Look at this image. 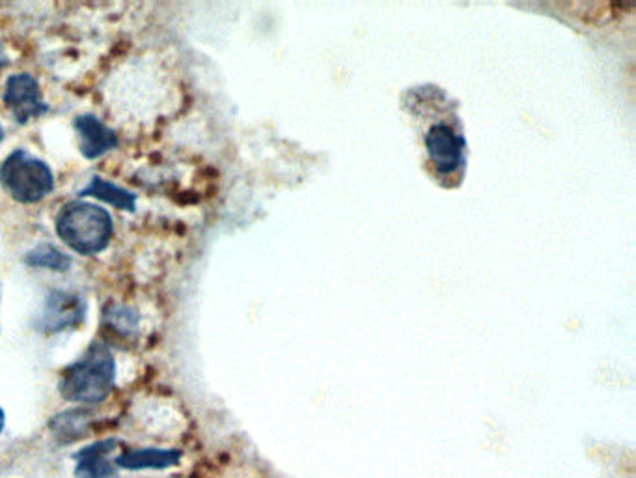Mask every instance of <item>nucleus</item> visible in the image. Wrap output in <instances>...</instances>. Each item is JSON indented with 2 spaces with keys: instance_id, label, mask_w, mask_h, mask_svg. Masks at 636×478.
<instances>
[{
  "instance_id": "nucleus-10",
  "label": "nucleus",
  "mask_w": 636,
  "mask_h": 478,
  "mask_svg": "<svg viewBox=\"0 0 636 478\" xmlns=\"http://www.w3.org/2000/svg\"><path fill=\"white\" fill-rule=\"evenodd\" d=\"M81 197H94L101 202H107L118 210L135 211L137 208V195L127 191L124 187L116 183L107 182L99 176H94L83 191L79 193Z\"/></svg>"
},
{
  "instance_id": "nucleus-4",
  "label": "nucleus",
  "mask_w": 636,
  "mask_h": 478,
  "mask_svg": "<svg viewBox=\"0 0 636 478\" xmlns=\"http://www.w3.org/2000/svg\"><path fill=\"white\" fill-rule=\"evenodd\" d=\"M2 101L10 109L15 122L21 126L30 122L32 118H40L49 109L43 103L38 81L28 73H17L6 81Z\"/></svg>"
},
{
  "instance_id": "nucleus-3",
  "label": "nucleus",
  "mask_w": 636,
  "mask_h": 478,
  "mask_svg": "<svg viewBox=\"0 0 636 478\" xmlns=\"http://www.w3.org/2000/svg\"><path fill=\"white\" fill-rule=\"evenodd\" d=\"M0 185L15 202L36 204L53 193L55 174L40 157L15 150L0 167Z\"/></svg>"
},
{
  "instance_id": "nucleus-2",
  "label": "nucleus",
  "mask_w": 636,
  "mask_h": 478,
  "mask_svg": "<svg viewBox=\"0 0 636 478\" xmlns=\"http://www.w3.org/2000/svg\"><path fill=\"white\" fill-rule=\"evenodd\" d=\"M111 213L90 202H70L56 217V234L75 253L92 256L111 243Z\"/></svg>"
},
{
  "instance_id": "nucleus-9",
  "label": "nucleus",
  "mask_w": 636,
  "mask_h": 478,
  "mask_svg": "<svg viewBox=\"0 0 636 478\" xmlns=\"http://www.w3.org/2000/svg\"><path fill=\"white\" fill-rule=\"evenodd\" d=\"M429 154L437 167L443 170H454L459 163V144H457L456 133L448 127L437 126L429 131L428 135Z\"/></svg>"
},
{
  "instance_id": "nucleus-1",
  "label": "nucleus",
  "mask_w": 636,
  "mask_h": 478,
  "mask_svg": "<svg viewBox=\"0 0 636 478\" xmlns=\"http://www.w3.org/2000/svg\"><path fill=\"white\" fill-rule=\"evenodd\" d=\"M116 361L103 342H94L79 361L62 372L58 393L68 402L99 404L114 387Z\"/></svg>"
},
{
  "instance_id": "nucleus-5",
  "label": "nucleus",
  "mask_w": 636,
  "mask_h": 478,
  "mask_svg": "<svg viewBox=\"0 0 636 478\" xmlns=\"http://www.w3.org/2000/svg\"><path fill=\"white\" fill-rule=\"evenodd\" d=\"M86 305L83 299L68 292H53L47 297L40 327L49 333L75 329L83 324Z\"/></svg>"
},
{
  "instance_id": "nucleus-6",
  "label": "nucleus",
  "mask_w": 636,
  "mask_h": 478,
  "mask_svg": "<svg viewBox=\"0 0 636 478\" xmlns=\"http://www.w3.org/2000/svg\"><path fill=\"white\" fill-rule=\"evenodd\" d=\"M79 137V150L86 159H99L118 146V135L94 114H81L73 120Z\"/></svg>"
},
{
  "instance_id": "nucleus-15",
  "label": "nucleus",
  "mask_w": 636,
  "mask_h": 478,
  "mask_svg": "<svg viewBox=\"0 0 636 478\" xmlns=\"http://www.w3.org/2000/svg\"><path fill=\"white\" fill-rule=\"evenodd\" d=\"M4 141V127L0 126V142Z\"/></svg>"
},
{
  "instance_id": "nucleus-7",
  "label": "nucleus",
  "mask_w": 636,
  "mask_h": 478,
  "mask_svg": "<svg viewBox=\"0 0 636 478\" xmlns=\"http://www.w3.org/2000/svg\"><path fill=\"white\" fill-rule=\"evenodd\" d=\"M118 447L116 439L96 441L75 454V477L112 478L116 475V465L112 452Z\"/></svg>"
},
{
  "instance_id": "nucleus-11",
  "label": "nucleus",
  "mask_w": 636,
  "mask_h": 478,
  "mask_svg": "<svg viewBox=\"0 0 636 478\" xmlns=\"http://www.w3.org/2000/svg\"><path fill=\"white\" fill-rule=\"evenodd\" d=\"M90 422H92V415L88 411L70 409L55 415L49 422V428L60 443H73L86 436Z\"/></svg>"
},
{
  "instance_id": "nucleus-8",
  "label": "nucleus",
  "mask_w": 636,
  "mask_h": 478,
  "mask_svg": "<svg viewBox=\"0 0 636 478\" xmlns=\"http://www.w3.org/2000/svg\"><path fill=\"white\" fill-rule=\"evenodd\" d=\"M180 449H125L120 456L114 458V465L129 471H144V469H168L181 462Z\"/></svg>"
},
{
  "instance_id": "nucleus-14",
  "label": "nucleus",
  "mask_w": 636,
  "mask_h": 478,
  "mask_svg": "<svg viewBox=\"0 0 636 478\" xmlns=\"http://www.w3.org/2000/svg\"><path fill=\"white\" fill-rule=\"evenodd\" d=\"M4 424H6V413H4V409L0 408V434L4 430Z\"/></svg>"
},
{
  "instance_id": "nucleus-13",
  "label": "nucleus",
  "mask_w": 636,
  "mask_h": 478,
  "mask_svg": "<svg viewBox=\"0 0 636 478\" xmlns=\"http://www.w3.org/2000/svg\"><path fill=\"white\" fill-rule=\"evenodd\" d=\"M8 66V55L4 51V45L0 42V71L4 70Z\"/></svg>"
},
{
  "instance_id": "nucleus-12",
  "label": "nucleus",
  "mask_w": 636,
  "mask_h": 478,
  "mask_svg": "<svg viewBox=\"0 0 636 478\" xmlns=\"http://www.w3.org/2000/svg\"><path fill=\"white\" fill-rule=\"evenodd\" d=\"M25 264L30 268L51 269V271L64 273L71 268V256L62 253L51 243H42L25 254Z\"/></svg>"
},
{
  "instance_id": "nucleus-16",
  "label": "nucleus",
  "mask_w": 636,
  "mask_h": 478,
  "mask_svg": "<svg viewBox=\"0 0 636 478\" xmlns=\"http://www.w3.org/2000/svg\"><path fill=\"white\" fill-rule=\"evenodd\" d=\"M0 299H2V290H0Z\"/></svg>"
}]
</instances>
